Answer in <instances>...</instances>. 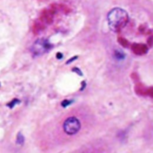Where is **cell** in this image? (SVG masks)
<instances>
[{
    "label": "cell",
    "instance_id": "obj_16",
    "mask_svg": "<svg viewBox=\"0 0 153 153\" xmlns=\"http://www.w3.org/2000/svg\"><path fill=\"white\" fill-rule=\"evenodd\" d=\"M152 39H153L152 37H150L147 40V43H148V45L150 46V47H152Z\"/></svg>",
    "mask_w": 153,
    "mask_h": 153
},
{
    "label": "cell",
    "instance_id": "obj_2",
    "mask_svg": "<svg viewBox=\"0 0 153 153\" xmlns=\"http://www.w3.org/2000/svg\"><path fill=\"white\" fill-rule=\"evenodd\" d=\"M52 48V44L49 42L47 39L40 38L36 40L31 46V51L33 55L39 56L46 53L50 50Z\"/></svg>",
    "mask_w": 153,
    "mask_h": 153
},
{
    "label": "cell",
    "instance_id": "obj_6",
    "mask_svg": "<svg viewBox=\"0 0 153 153\" xmlns=\"http://www.w3.org/2000/svg\"><path fill=\"white\" fill-rule=\"evenodd\" d=\"M46 25V24H45L44 22H42L40 19H39V20L37 21H35L34 23L33 24V26H32L33 33L35 34H39L40 31H43V30L46 28V25Z\"/></svg>",
    "mask_w": 153,
    "mask_h": 153
},
{
    "label": "cell",
    "instance_id": "obj_18",
    "mask_svg": "<svg viewBox=\"0 0 153 153\" xmlns=\"http://www.w3.org/2000/svg\"><path fill=\"white\" fill-rule=\"evenodd\" d=\"M0 86H1V83H0Z\"/></svg>",
    "mask_w": 153,
    "mask_h": 153
},
{
    "label": "cell",
    "instance_id": "obj_3",
    "mask_svg": "<svg viewBox=\"0 0 153 153\" xmlns=\"http://www.w3.org/2000/svg\"><path fill=\"white\" fill-rule=\"evenodd\" d=\"M63 128L66 134L69 135L77 134L81 128L80 121L75 117L67 118L63 124Z\"/></svg>",
    "mask_w": 153,
    "mask_h": 153
},
{
    "label": "cell",
    "instance_id": "obj_12",
    "mask_svg": "<svg viewBox=\"0 0 153 153\" xmlns=\"http://www.w3.org/2000/svg\"><path fill=\"white\" fill-rule=\"evenodd\" d=\"M73 102V100H64V101L61 102V106L64 108H67V106L70 105Z\"/></svg>",
    "mask_w": 153,
    "mask_h": 153
},
{
    "label": "cell",
    "instance_id": "obj_4",
    "mask_svg": "<svg viewBox=\"0 0 153 153\" xmlns=\"http://www.w3.org/2000/svg\"><path fill=\"white\" fill-rule=\"evenodd\" d=\"M55 13V8H51L49 10H44L41 13L40 19L45 24H51L53 22V15Z\"/></svg>",
    "mask_w": 153,
    "mask_h": 153
},
{
    "label": "cell",
    "instance_id": "obj_17",
    "mask_svg": "<svg viewBox=\"0 0 153 153\" xmlns=\"http://www.w3.org/2000/svg\"><path fill=\"white\" fill-rule=\"evenodd\" d=\"M82 88H81V89H80V91H83V90L85 89V87H86V82H82Z\"/></svg>",
    "mask_w": 153,
    "mask_h": 153
},
{
    "label": "cell",
    "instance_id": "obj_10",
    "mask_svg": "<svg viewBox=\"0 0 153 153\" xmlns=\"http://www.w3.org/2000/svg\"><path fill=\"white\" fill-rule=\"evenodd\" d=\"M25 142V137H24L23 134L21 132L18 133L17 136H16V143H17L18 145H22Z\"/></svg>",
    "mask_w": 153,
    "mask_h": 153
},
{
    "label": "cell",
    "instance_id": "obj_9",
    "mask_svg": "<svg viewBox=\"0 0 153 153\" xmlns=\"http://www.w3.org/2000/svg\"><path fill=\"white\" fill-rule=\"evenodd\" d=\"M118 42H119L120 44L123 46V47H128L129 46V42L128 41L127 39H126L125 37H118Z\"/></svg>",
    "mask_w": 153,
    "mask_h": 153
},
{
    "label": "cell",
    "instance_id": "obj_13",
    "mask_svg": "<svg viewBox=\"0 0 153 153\" xmlns=\"http://www.w3.org/2000/svg\"><path fill=\"white\" fill-rule=\"evenodd\" d=\"M72 71L74 72V73H77V74L80 76H83V73H82V70H81L79 68H78V67H74V68H73L72 69Z\"/></svg>",
    "mask_w": 153,
    "mask_h": 153
},
{
    "label": "cell",
    "instance_id": "obj_8",
    "mask_svg": "<svg viewBox=\"0 0 153 153\" xmlns=\"http://www.w3.org/2000/svg\"><path fill=\"white\" fill-rule=\"evenodd\" d=\"M114 57L117 60H123L125 59L126 55L120 49H116L114 52Z\"/></svg>",
    "mask_w": 153,
    "mask_h": 153
},
{
    "label": "cell",
    "instance_id": "obj_1",
    "mask_svg": "<svg viewBox=\"0 0 153 153\" xmlns=\"http://www.w3.org/2000/svg\"><path fill=\"white\" fill-rule=\"evenodd\" d=\"M108 23L111 29L114 32L120 31L128 22V13L121 7H114L108 13Z\"/></svg>",
    "mask_w": 153,
    "mask_h": 153
},
{
    "label": "cell",
    "instance_id": "obj_11",
    "mask_svg": "<svg viewBox=\"0 0 153 153\" xmlns=\"http://www.w3.org/2000/svg\"><path fill=\"white\" fill-rule=\"evenodd\" d=\"M19 103H20V100H18V99H13V100H12L10 102L7 103V107L10 108V109H12V108H14V106L16 105L19 104Z\"/></svg>",
    "mask_w": 153,
    "mask_h": 153
},
{
    "label": "cell",
    "instance_id": "obj_7",
    "mask_svg": "<svg viewBox=\"0 0 153 153\" xmlns=\"http://www.w3.org/2000/svg\"><path fill=\"white\" fill-rule=\"evenodd\" d=\"M134 91L140 96H147L148 88H145L141 83L136 84L135 87H134Z\"/></svg>",
    "mask_w": 153,
    "mask_h": 153
},
{
    "label": "cell",
    "instance_id": "obj_14",
    "mask_svg": "<svg viewBox=\"0 0 153 153\" xmlns=\"http://www.w3.org/2000/svg\"><path fill=\"white\" fill-rule=\"evenodd\" d=\"M78 58H79V57H78L77 55H76V56H74V57H73V58H70V59H69L68 61H67V62H66V64H71L72 62H73V61H76V59H78Z\"/></svg>",
    "mask_w": 153,
    "mask_h": 153
},
{
    "label": "cell",
    "instance_id": "obj_15",
    "mask_svg": "<svg viewBox=\"0 0 153 153\" xmlns=\"http://www.w3.org/2000/svg\"><path fill=\"white\" fill-rule=\"evenodd\" d=\"M56 58H58V59L61 60L64 58V55H63V54L61 53V52H58V53L56 54Z\"/></svg>",
    "mask_w": 153,
    "mask_h": 153
},
{
    "label": "cell",
    "instance_id": "obj_5",
    "mask_svg": "<svg viewBox=\"0 0 153 153\" xmlns=\"http://www.w3.org/2000/svg\"><path fill=\"white\" fill-rule=\"evenodd\" d=\"M131 48L132 52L137 55H145L148 52V46L143 43H133Z\"/></svg>",
    "mask_w": 153,
    "mask_h": 153
}]
</instances>
